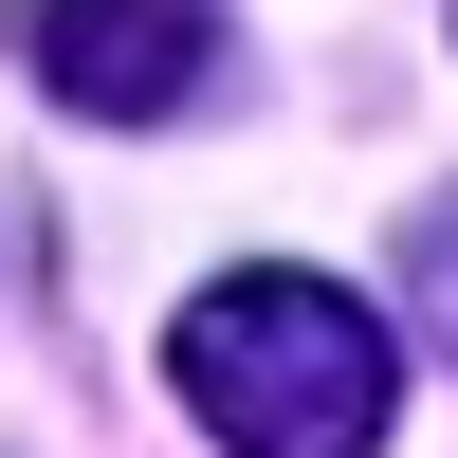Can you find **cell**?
<instances>
[{"mask_svg": "<svg viewBox=\"0 0 458 458\" xmlns=\"http://www.w3.org/2000/svg\"><path fill=\"white\" fill-rule=\"evenodd\" d=\"M403 312H422V349L458 367V183H440L422 220H403Z\"/></svg>", "mask_w": 458, "mask_h": 458, "instance_id": "3", "label": "cell"}, {"mask_svg": "<svg viewBox=\"0 0 458 458\" xmlns=\"http://www.w3.org/2000/svg\"><path fill=\"white\" fill-rule=\"evenodd\" d=\"M165 403L220 458H367V440L403 422V349H386V312H367L349 276L257 257V276H202V293H183Z\"/></svg>", "mask_w": 458, "mask_h": 458, "instance_id": "1", "label": "cell"}, {"mask_svg": "<svg viewBox=\"0 0 458 458\" xmlns=\"http://www.w3.org/2000/svg\"><path fill=\"white\" fill-rule=\"evenodd\" d=\"M19 55L55 110H92V129H165V110L220 92V19L202 0H19Z\"/></svg>", "mask_w": 458, "mask_h": 458, "instance_id": "2", "label": "cell"}]
</instances>
